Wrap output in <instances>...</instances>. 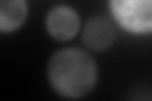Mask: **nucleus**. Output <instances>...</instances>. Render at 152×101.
<instances>
[{"label": "nucleus", "mask_w": 152, "mask_h": 101, "mask_svg": "<svg viewBox=\"0 0 152 101\" xmlns=\"http://www.w3.org/2000/svg\"><path fill=\"white\" fill-rule=\"evenodd\" d=\"M47 31L57 41H69L76 36L80 28V19L74 9L61 5L48 13L46 20Z\"/></svg>", "instance_id": "3"}, {"label": "nucleus", "mask_w": 152, "mask_h": 101, "mask_svg": "<svg viewBox=\"0 0 152 101\" xmlns=\"http://www.w3.org/2000/svg\"><path fill=\"white\" fill-rule=\"evenodd\" d=\"M26 0H0V32L15 31L26 20Z\"/></svg>", "instance_id": "5"}, {"label": "nucleus", "mask_w": 152, "mask_h": 101, "mask_svg": "<svg viewBox=\"0 0 152 101\" xmlns=\"http://www.w3.org/2000/svg\"><path fill=\"white\" fill-rule=\"evenodd\" d=\"M115 19L126 29L147 33L152 28L151 0H110Z\"/></svg>", "instance_id": "2"}, {"label": "nucleus", "mask_w": 152, "mask_h": 101, "mask_svg": "<svg viewBox=\"0 0 152 101\" xmlns=\"http://www.w3.org/2000/svg\"><path fill=\"white\" fill-rule=\"evenodd\" d=\"M115 32L107 19L95 17L86 23L83 33V39L89 48L94 51H104L113 43Z\"/></svg>", "instance_id": "4"}, {"label": "nucleus", "mask_w": 152, "mask_h": 101, "mask_svg": "<svg viewBox=\"0 0 152 101\" xmlns=\"http://www.w3.org/2000/svg\"><path fill=\"white\" fill-rule=\"evenodd\" d=\"M51 85L65 97L79 99L91 92L98 78L94 60L79 48H66L52 56L48 63Z\"/></svg>", "instance_id": "1"}]
</instances>
